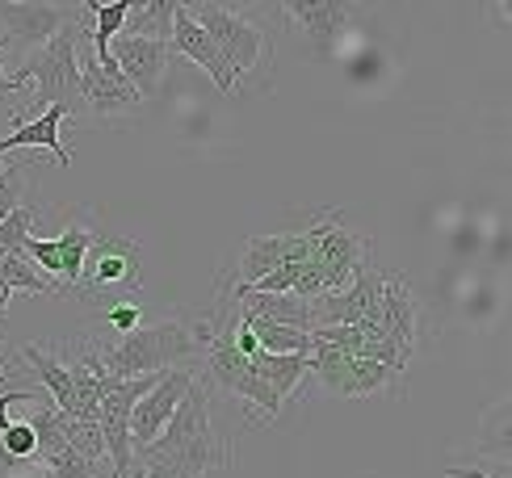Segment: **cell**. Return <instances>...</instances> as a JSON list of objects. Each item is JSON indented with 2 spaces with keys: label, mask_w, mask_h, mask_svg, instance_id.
Wrapping results in <instances>:
<instances>
[{
  "label": "cell",
  "mask_w": 512,
  "mask_h": 478,
  "mask_svg": "<svg viewBox=\"0 0 512 478\" xmlns=\"http://www.w3.org/2000/svg\"><path fill=\"white\" fill-rule=\"evenodd\" d=\"M84 344L93 349L105 378H118V382L147 378V374L177 369V361L206 349V323L168 319V323H156V328H135L114 340H84Z\"/></svg>",
  "instance_id": "1"
},
{
  "label": "cell",
  "mask_w": 512,
  "mask_h": 478,
  "mask_svg": "<svg viewBox=\"0 0 512 478\" xmlns=\"http://www.w3.org/2000/svg\"><path fill=\"white\" fill-rule=\"evenodd\" d=\"M84 34H89V30H84V17L76 13L51 42H42V47L17 68V76L34 89V118H38L42 110H51V105H63L68 114L80 105L76 47H80V38H84Z\"/></svg>",
  "instance_id": "2"
},
{
  "label": "cell",
  "mask_w": 512,
  "mask_h": 478,
  "mask_svg": "<svg viewBox=\"0 0 512 478\" xmlns=\"http://www.w3.org/2000/svg\"><path fill=\"white\" fill-rule=\"evenodd\" d=\"M185 9L206 30V38L215 42V51L223 59V68L231 72V80H240L244 72H252L256 63H261V55L269 51L265 34L236 9H227V5H185Z\"/></svg>",
  "instance_id": "3"
},
{
  "label": "cell",
  "mask_w": 512,
  "mask_h": 478,
  "mask_svg": "<svg viewBox=\"0 0 512 478\" xmlns=\"http://www.w3.org/2000/svg\"><path fill=\"white\" fill-rule=\"evenodd\" d=\"M311 374L319 378V386H324L328 395H340V399L378 395L387 382H399V374H391L387 365H378L370 357L340 353V349H332V344H315L311 349Z\"/></svg>",
  "instance_id": "4"
},
{
  "label": "cell",
  "mask_w": 512,
  "mask_h": 478,
  "mask_svg": "<svg viewBox=\"0 0 512 478\" xmlns=\"http://www.w3.org/2000/svg\"><path fill=\"white\" fill-rule=\"evenodd\" d=\"M76 68H80V101L89 105L93 114H122V110L143 105V97L122 80L118 63L110 55L97 59L89 51V34H84L80 47H76Z\"/></svg>",
  "instance_id": "5"
},
{
  "label": "cell",
  "mask_w": 512,
  "mask_h": 478,
  "mask_svg": "<svg viewBox=\"0 0 512 478\" xmlns=\"http://www.w3.org/2000/svg\"><path fill=\"white\" fill-rule=\"evenodd\" d=\"M194 369H164V374L156 378V386L147 390V395L135 403V411H131V453L135 449H143V445H152L160 432H164V424L173 420V411H177V403L185 399V390L194 386Z\"/></svg>",
  "instance_id": "6"
},
{
  "label": "cell",
  "mask_w": 512,
  "mask_h": 478,
  "mask_svg": "<svg viewBox=\"0 0 512 478\" xmlns=\"http://www.w3.org/2000/svg\"><path fill=\"white\" fill-rule=\"evenodd\" d=\"M168 55H173V47H168L164 38H143V34H118L110 42V59L118 63L122 80L131 84V89L152 101L160 93V80H164V63Z\"/></svg>",
  "instance_id": "7"
},
{
  "label": "cell",
  "mask_w": 512,
  "mask_h": 478,
  "mask_svg": "<svg viewBox=\"0 0 512 478\" xmlns=\"http://www.w3.org/2000/svg\"><path fill=\"white\" fill-rule=\"evenodd\" d=\"M84 277L89 290H122V286H139V244L122 235H93V248L84 256Z\"/></svg>",
  "instance_id": "8"
},
{
  "label": "cell",
  "mask_w": 512,
  "mask_h": 478,
  "mask_svg": "<svg viewBox=\"0 0 512 478\" xmlns=\"http://www.w3.org/2000/svg\"><path fill=\"white\" fill-rule=\"evenodd\" d=\"M168 47H173L177 55H185V59H194L202 72H210V80H215L219 93H236V80H231V72L223 68L215 42L206 38V30L198 26L194 17H189L185 5H173V21H168Z\"/></svg>",
  "instance_id": "9"
},
{
  "label": "cell",
  "mask_w": 512,
  "mask_h": 478,
  "mask_svg": "<svg viewBox=\"0 0 512 478\" xmlns=\"http://www.w3.org/2000/svg\"><path fill=\"white\" fill-rule=\"evenodd\" d=\"M231 294H236L244 319H265V323H282V328H294V332H315V302L311 298L256 294V290H244V286H231Z\"/></svg>",
  "instance_id": "10"
},
{
  "label": "cell",
  "mask_w": 512,
  "mask_h": 478,
  "mask_svg": "<svg viewBox=\"0 0 512 478\" xmlns=\"http://www.w3.org/2000/svg\"><path fill=\"white\" fill-rule=\"evenodd\" d=\"M76 13H68L63 5H30V0H13V5H0V21L9 26V38L17 42H51L63 26H68Z\"/></svg>",
  "instance_id": "11"
},
{
  "label": "cell",
  "mask_w": 512,
  "mask_h": 478,
  "mask_svg": "<svg viewBox=\"0 0 512 478\" xmlns=\"http://www.w3.org/2000/svg\"><path fill=\"white\" fill-rule=\"evenodd\" d=\"M17 118H21V114H17ZM63 118H68V110H63V105H51V110H42L38 118L17 122L13 135L0 139V156H9V151H17V147H34V151H51V156H55L63 168H68L72 156H68V147L59 143V126H63Z\"/></svg>",
  "instance_id": "12"
},
{
  "label": "cell",
  "mask_w": 512,
  "mask_h": 478,
  "mask_svg": "<svg viewBox=\"0 0 512 478\" xmlns=\"http://www.w3.org/2000/svg\"><path fill=\"white\" fill-rule=\"evenodd\" d=\"M286 9V21L290 26H303L319 47L328 51V42L340 34V26L349 21V5H336V0H290V5H282Z\"/></svg>",
  "instance_id": "13"
},
{
  "label": "cell",
  "mask_w": 512,
  "mask_h": 478,
  "mask_svg": "<svg viewBox=\"0 0 512 478\" xmlns=\"http://www.w3.org/2000/svg\"><path fill=\"white\" fill-rule=\"evenodd\" d=\"M248 365L256 378H265L277 390V399H286L311 374V353H252Z\"/></svg>",
  "instance_id": "14"
},
{
  "label": "cell",
  "mask_w": 512,
  "mask_h": 478,
  "mask_svg": "<svg viewBox=\"0 0 512 478\" xmlns=\"http://www.w3.org/2000/svg\"><path fill=\"white\" fill-rule=\"evenodd\" d=\"M17 353L38 369L42 390H47V395L55 399V411H68V399H72V374H68V361H59L55 353L42 349V344H21Z\"/></svg>",
  "instance_id": "15"
},
{
  "label": "cell",
  "mask_w": 512,
  "mask_h": 478,
  "mask_svg": "<svg viewBox=\"0 0 512 478\" xmlns=\"http://www.w3.org/2000/svg\"><path fill=\"white\" fill-rule=\"evenodd\" d=\"M93 248V227H84V223H68L63 227V235L55 239V252H59V277L68 281V286H80V277H84V256H89Z\"/></svg>",
  "instance_id": "16"
},
{
  "label": "cell",
  "mask_w": 512,
  "mask_h": 478,
  "mask_svg": "<svg viewBox=\"0 0 512 478\" xmlns=\"http://www.w3.org/2000/svg\"><path fill=\"white\" fill-rule=\"evenodd\" d=\"M240 328H248L256 336V349L261 353H311V332H294L282 328V323H265V319H244L240 315Z\"/></svg>",
  "instance_id": "17"
},
{
  "label": "cell",
  "mask_w": 512,
  "mask_h": 478,
  "mask_svg": "<svg viewBox=\"0 0 512 478\" xmlns=\"http://www.w3.org/2000/svg\"><path fill=\"white\" fill-rule=\"evenodd\" d=\"M93 13V34H89V51L97 55V59H105L110 55V42L122 34V26H126V17H131V0H114V5H97V0H89L84 5Z\"/></svg>",
  "instance_id": "18"
},
{
  "label": "cell",
  "mask_w": 512,
  "mask_h": 478,
  "mask_svg": "<svg viewBox=\"0 0 512 478\" xmlns=\"http://www.w3.org/2000/svg\"><path fill=\"white\" fill-rule=\"evenodd\" d=\"M0 281H5L13 294H17V290H26V294H59L55 281L42 277L26 256H5V260H0Z\"/></svg>",
  "instance_id": "19"
},
{
  "label": "cell",
  "mask_w": 512,
  "mask_h": 478,
  "mask_svg": "<svg viewBox=\"0 0 512 478\" xmlns=\"http://www.w3.org/2000/svg\"><path fill=\"white\" fill-rule=\"evenodd\" d=\"M0 453L17 466V462H34L38 458V437H34V428H30V420H9V428L0 432Z\"/></svg>",
  "instance_id": "20"
},
{
  "label": "cell",
  "mask_w": 512,
  "mask_h": 478,
  "mask_svg": "<svg viewBox=\"0 0 512 478\" xmlns=\"http://www.w3.org/2000/svg\"><path fill=\"white\" fill-rule=\"evenodd\" d=\"M34 219H38V210H34V206H17L9 219L0 223V248H5V256H21L26 239L34 235Z\"/></svg>",
  "instance_id": "21"
},
{
  "label": "cell",
  "mask_w": 512,
  "mask_h": 478,
  "mask_svg": "<svg viewBox=\"0 0 512 478\" xmlns=\"http://www.w3.org/2000/svg\"><path fill=\"white\" fill-rule=\"evenodd\" d=\"M21 177H26V164H9V172L0 177V223L21 206Z\"/></svg>",
  "instance_id": "22"
},
{
  "label": "cell",
  "mask_w": 512,
  "mask_h": 478,
  "mask_svg": "<svg viewBox=\"0 0 512 478\" xmlns=\"http://www.w3.org/2000/svg\"><path fill=\"white\" fill-rule=\"evenodd\" d=\"M21 256L30 260V265H42V277H59V252H55V239H26V248H21Z\"/></svg>",
  "instance_id": "23"
},
{
  "label": "cell",
  "mask_w": 512,
  "mask_h": 478,
  "mask_svg": "<svg viewBox=\"0 0 512 478\" xmlns=\"http://www.w3.org/2000/svg\"><path fill=\"white\" fill-rule=\"evenodd\" d=\"M110 328L118 332V336H126V332H135V328H143V311L135 307V302H114L110 307Z\"/></svg>",
  "instance_id": "24"
},
{
  "label": "cell",
  "mask_w": 512,
  "mask_h": 478,
  "mask_svg": "<svg viewBox=\"0 0 512 478\" xmlns=\"http://www.w3.org/2000/svg\"><path fill=\"white\" fill-rule=\"evenodd\" d=\"M38 399H42V390H21V386L0 390V432L9 428V420H13V407H17V403H38Z\"/></svg>",
  "instance_id": "25"
},
{
  "label": "cell",
  "mask_w": 512,
  "mask_h": 478,
  "mask_svg": "<svg viewBox=\"0 0 512 478\" xmlns=\"http://www.w3.org/2000/svg\"><path fill=\"white\" fill-rule=\"evenodd\" d=\"M5 47H9V38H0V55H5ZM21 89H30V84H26V80H21L17 72L9 76L5 68H0V97H9V93H21Z\"/></svg>",
  "instance_id": "26"
},
{
  "label": "cell",
  "mask_w": 512,
  "mask_h": 478,
  "mask_svg": "<svg viewBox=\"0 0 512 478\" xmlns=\"http://www.w3.org/2000/svg\"><path fill=\"white\" fill-rule=\"evenodd\" d=\"M9 298H13V290L5 286V281H0V315H5V311H9Z\"/></svg>",
  "instance_id": "27"
},
{
  "label": "cell",
  "mask_w": 512,
  "mask_h": 478,
  "mask_svg": "<svg viewBox=\"0 0 512 478\" xmlns=\"http://www.w3.org/2000/svg\"><path fill=\"white\" fill-rule=\"evenodd\" d=\"M9 382H13V378L5 374V369H0V390H9Z\"/></svg>",
  "instance_id": "28"
},
{
  "label": "cell",
  "mask_w": 512,
  "mask_h": 478,
  "mask_svg": "<svg viewBox=\"0 0 512 478\" xmlns=\"http://www.w3.org/2000/svg\"><path fill=\"white\" fill-rule=\"evenodd\" d=\"M5 172H9V164H5V160H0V177H5Z\"/></svg>",
  "instance_id": "29"
},
{
  "label": "cell",
  "mask_w": 512,
  "mask_h": 478,
  "mask_svg": "<svg viewBox=\"0 0 512 478\" xmlns=\"http://www.w3.org/2000/svg\"><path fill=\"white\" fill-rule=\"evenodd\" d=\"M0 260H5V248H0Z\"/></svg>",
  "instance_id": "30"
}]
</instances>
